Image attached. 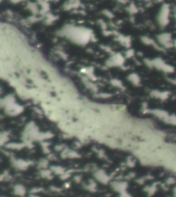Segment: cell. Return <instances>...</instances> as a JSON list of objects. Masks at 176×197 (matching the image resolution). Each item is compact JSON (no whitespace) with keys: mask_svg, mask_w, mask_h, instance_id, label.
Returning a JSON list of instances; mask_svg holds the SVG:
<instances>
[{"mask_svg":"<svg viewBox=\"0 0 176 197\" xmlns=\"http://www.w3.org/2000/svg\"><path fill=\"white\" fill-rule=\"evenodd\" d=\"M171 9L167 4H163L161 6L157 15V21L159 25L162 27H165L169 22Z\"/></svg>","mask_w":176,"mask_h":197,"instance_id":"6da1fadb","label":"cell"},{"mask_svg":"<svg viewBox=\"0 0 176 197\" xmlns=\"http://www.w3.org/2000/svg\"><path fill=\"white\" fill-rule=\"evenodd\" d=\"M158 40L162 44L165 46L170 45L171 43V35L168 33H164L158 37Z\"/></svg>","mask_w":176,"mask_h":197,"instance_id":"7a4b0ae2","label":"cell"},{"mask_svg":"<svg viewBox=\"0 0 176 197\" xmlns=\"http://www.w3.org/2000/svg\"><path fill=\"white\" fill-rule=\"evenodd\" d=\"M137 10V8L133 4H131V5L130 6V13H134L135 12H136Z\"/></svg>","mask_w":176,"mask_h":197,"instance_id":"3957f363","label":"cell"},{"mask_svg":"<svg viewBox=\"0 0 176 197\" xmlns=\"http://www.w3.org/2000/svg\"><path fill=\"white\" fill-rule=\"evenodd\" d=\"M156 2H158V3H160V2H163V0H154Z\"/></svg>","mask_w":176,"mask_h":197,"instance_id":"277c9868","label":"cell"},{"mask_svg":"<svg viewBox=\"0 0 176 197\" xmlns=\"http://www.w3.org/2000/svg\"><path fill=\"white\" fill-rule=\"evenodd\" d=\"M175 20H176V8L175 10Z\"/></svg>","mask_w":176,"mask_h":197,"instance_id":"5b68a950","label":"cell"}]
</instances>
